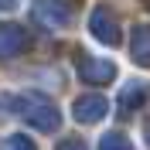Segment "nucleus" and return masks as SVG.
I'll use <instances>...</instances> for the list:
<instances>
[{"mask_svg":"<svg viewBox=\"0 0 150 150\" xmlns=\"http://www.w3.org/2000/svg\"><path fill=\"white\" fill-rule=\"evenodd\" d=\"M17 109H21V116H24L31 126H38V130H55V126H58L55 106L48 103L45 96H38V92L21 96V99H17Z\"/></svg>","mask_w":150,"mask_h":150,"instance_id":"1","label":"nucleus"},{"mask_svg":"<svg viewBox=\"0 0 150 150\" xmlns=\"http://www.w3.org/2000/svg\"><path fill=\"white\" fill-rule=\"evenodd\" d=\"M34 14L48 28H65L68 21H72V7H68L65 0H34Z\"/></svg>","mask_w":150,"mask_h":150,"instance_id":"2","label":"nucleus"},{"mask_svg":"<svg viewBox=\"0 0 150 150\" xmlns=\"http://www.w3.org/2000/svg\"><path fill=\"white\" fill-rule=\"evenodd\" d=\"M79 75H82L89 85H99V82H109L116 75V65L109 58H92V55H82L79 58Z\"/></svg>","mask_w":150,"mask_h":150,"instance_id":"3","label":"nucleus"},{"mask_svg":"<svg viewBox=\"0 0 150 150\" xmlns=\"http://www.w3.org/2000/svg\"><path fill=\"white\" fill-rule=\"evenodd\" d=\"M89 31H92L103 45H116L120 41V24H116V17H112L106 7H96L92 17H89Z\"/></svg>","mask_w":150,"mask_h":150,"instance_id":"4","label":"nucleus"},{"mask_svg":"<svg viewBox=\"0 0 150 150\" xmlns=\"http://www.w3.org/2000/svg\"><path fill=\"white\" fill-rule=\"evenodd\" d=\"M106 112H109V103L103 96H82V99H75V120L79 123H99Z\"/></svg>","mask_w":150,"mask_h":150,"instance_id":"5","label":"nucleus"},{"mask_svg":"<svg viewBox=\"0 0 150 150\" xmlns=\"http://www.w3.org/2000/svg\"><path fill=\"white\" fill-rule=\"evenodd\" d=\"M24 45H28V38H24V31H21L17 24H0V58L21 55Z\"/></svg>","mask_w":150,"mask_h":150,"instance_id":"6","label":"nucleus"},{"mask_svg":"<svg viewBox=\"0 0 150 150\" xmlns=\"http://www.w3.org/2000/svg\"><path fill=\"white\" fill-rule=\"evenodd\" d=\"M130 51H133V62L150 68V24H140L133 31V41H130Z\"/></svg>","mask_w":150,"mask_h":150,"instance_id":"7","label":"nucleus"},{"mask_svg":"<svg viewBox=\"0 0 150 150\" xmlns=\"http://www.w3.org/2000/svg\"><path fill=\"white\" fill-rule=\"evenodd\" d=\"M143 92H147V89H143V82H130L126 89H123L120 106H123V109H130V106H140V103H143Z\"/></svg>","mask_w":150,"mask_h":150,"instance_id":"8","label":"nucleus"},{"mask_svg":"<svg viewBox=\"0 0 150 150\" xmlns=\"http://www.w3.org/2000/svg\"><path fill=\"white\" fill-rule=\"evenodd\" d=\"M99 150H133V147H130V140H123L120 133H109V137H103Z\"/></svg>","mask_w":150,"mask_h":150,"instance_id":"9","label":"nucleus"},{"mask_svg":"<svg viewBox=\"0 0 150 150\" xmlns=\"http://www.w3.org/2000/svg\"><path fill=\"white\" fill-rule=\"evenodd\" d=\"M7 150H34V147H31L24 137H10V140H7Z\"/></svg>","mask_w":150,"mask_h":150,"instance_id":"10","label":"nucleus"},{"mask_svg":"<svg viewBox=\"0 0 150 150\" xmlns=\"http://www.w3.org/2000/svg\"><path fill=\"white\" fill-rule=\"evenodd\" d=\"M62 150H85L79 140H68V143H62Z\"/></svg>","mask_w":150,"mask_h":150,"instance_id":"11","label":"nucleus"},{"mask_svg":"<svg viewBox=\"0 0 150 150\" xmlns=\"http://www.w3.org/2000/svg\"><path fill=\"white\" fill-rule=\"evenodd\" d=\"M17 7V0H0V10H14Z\"/></svg>","mask_w":150,"mask_h":150,"instance_id":"12","label":"nucleus"}]
</instances>
